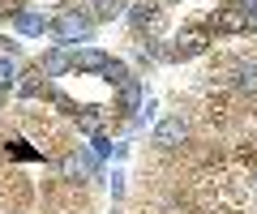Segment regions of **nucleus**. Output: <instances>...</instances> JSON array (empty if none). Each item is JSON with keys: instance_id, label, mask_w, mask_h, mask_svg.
Segmentation results:
<instances>
[{"instance_id": "1a4fd4ad", "label": "nucleus", "mask_w": 257, "mask_h": 214, "mask_svg": "<svg viewBox=\"0 0 257 214\" xmlns=\"http://www.w3.org/2000/svg\"><path fill=\"white\" fill-rule=\"evenodd\" d=\"M9 22H13V30H18V35H47V26H52V22H47V13H39V9H18Z\"/></svg>"}, {"instance_id": "f3484780", "label": "nucleus", "mask_w": 257, "mask_h": 214, "mask_svg": "<svg viewBox=\"0 0 257 214\" xmlns=\"http://www.w3.org/2000/svg\"><path fill=\"white\" fill-rule=\"evenodd\" d=\"M124 193V176H120V171H111V197H120Z\"/></svg>"}, {"instance_id": "0eeeda50", "label": "nucleus", "mask_w": 257, "mask_h": 214, "mask_svg": "<svg viewBox=\"0 0 257 214\" xmlns=\"http://www.w3.org/2000/svg\"><path fill=\"white\" fill-rule=\"evenodd\" d=\"M39 69H43V77H69L73 73V47H47L39 56Z\"/></svg>"}, {"instance_id": "2eb2a0df", "label": "nucleus", "mask_w": 257, "mask_h": 214, "mask_svg": "<svg viewBox=\"0 0 257 214\" xmlns=\"http://www.w3.org/2000/svg\"><path fill=\"white\" fill-rule=\"evenodd\" d=\"M99 77H103V82H107V86H116V90H120V86H124V82H128V77H133V73H128V69H124V60H107Z\"/></svg>"}, {"instance_id": "9b49d317", "label": "nucleus", "mask_w": 257, "mask_h": 214, "mask_svg": "<svg viewBox=\"0 0 257 214\" xmlns=\"http://www.w3.org/2000/svg\"><path fill=\"white\" fill-rule=\"evenodd\" d=\"M43 86H47V77H43V69L35 65V69H26V73L18 77V86H13V90H18V99L30 103V99H39V94H43Z\"/></svg>"}, {"instance_id": "423d86ee", "label": "nucleus", "mask_w": 257, "mask_h": 214, "mask_svg": "<svg viewBox=\"0 0 257 214\" xmlns=\"http://www.w3.org/2000/svg\"><path fill=\"white\" fill-rule=\"evenodd\" d=\"M248 26H253V22H248L236 5H227V9H219V13H210V22H206V30H214V35H240V30H248Z\"/></svg>"}, {"instance_id": "dca6fc26", "label": "nucleus", "mask_w": 257, "mask_h": 214, "mask_svg": "<svg viewBox=\"0 0 257 214\" xmlns=\"http://www.w3.org/2000/svg\"><path fill=\"white\" fill-rule=\"evenodd\" d=\"M18 65H13V56H0V94H9L13 86H18Z\"/></svg>"}, {"instance_id": "7ed1b4c3", "label": "nucleus", "mask_w": 257, "mask_h": 214, "mask_svg": "<svg viewBox=\"0 0 257 214\" xmlns=\"http://www.w3.org/2000/svg\"><path fill=\"white\" fill-rule=\"evenodd\" d=\"M163 5L159 0H138V5H128L124 9V18L133 22V30H146V35H159L163 30Z\"/></svg>"}, {"instance_id": "39448f33", "label": "nucleus", "mask_w": 257, "mask_h": 214, "mask_svg": "<svg viewBox=\"0 0 257 214\" xmlns=\"http://www.w3.org/2000/svg\"><path fill=\"white\" fill-rule=\"evenodd\" d=\"M60 171H64V180H82V176H99V158H94V150H86V146H77L73 154L60 163Z\"/></svg>"}, {"instance_id": "f03ea898", "label": "nucleus", "mask_w": 257, "mask_h": 214, "mask_svg": "<svg viewBox=\"0 0 257 214\" xmlns=\"http://www.w3.org/2000/svg\"><path fill=\"white\" fill-rule=\"evenodd\" d=\"M206 47H210V30L206 26H189V30H180V35L172 39L167 56L172 60H193V56H202Z\"/></svg>"}, {"instance_id": "a211bd4d", "label": "nucleus", "mask_w": 257, "mask_h": 214, "mask_svg": "<svg viewBox=\"0 0 257 214\" xmlns=\"http://www.w3.org/2000/svg\"><path fill=\"white\" fill-rule=\"evenodd\" d=\"M0 103H5V99H0Z\"/></svg>"}, {"instance_id": "f257e3e1", "label": "nucleus", "mask_w": 257, "mask_h": 214, "mask_svg": "<svg viewBox=\"0 0 257 214\" xmlns=\"http://www.w3.org/2000/svg\"><path fill=\"white\" fill-rule=\"evenodd\" d=\"M47 30L56 35V47H73V43H86V39L94 35V18H90L86 9H77V5H73V9H64Z\"/></svg>"}, {"instance_id": "9d476101", "label": "nucleus", "mask_w": 257, "mask_h": 214, "mask_svg": "<svg viewBox=\"0 0 257 214\" xmlns=\"http://www.w3.org/2000/svg\"><path fill=\"white\" fill-rule=\"evenodd\" d=\"M107 52L103 47H82V52H73V73H103V65H107Z\"/></svg>"}, {"instance_id": "f8f14e48", "label": "nucleus", "mask_w": 257, "mask_h": 214, "mask_svg": "<svg viewBox=\"0 0 257 214\" xmlns=\"http://www.w3.org/2000/svg\"><path fill=\"white\" fill-rule=\"evenodd\" d=\"M77 129L86 133V137H99L103 133V120H107V112H103V107H77Z\"/></svg>"}, {"instance_id": "20e7f679", "label": "nucleus", "mask_w": 257, "mask_h": 214, "mask_svg": "<svg viewBox=\"0 0 257 214\" xmlns=\"http://www.w3.org/2000/svg\"><path fill=\"white\" fill-rule=\"evenodd\" d=\"M184 141H189V120H184V116H167V120H159V129H155V146L159 150H180Z\"/></svg>"}, {"instance_id": "6e6552de", "label": "nucleus", "mask_w": 257, "mask_h": 214, "mask_svg": "<svg viewBox=\"0 0 257 214\" xmlns=\"http://www.w3.org/2000/svg\"><path fill=\"white\" fill-rule=\"evenodd\" d=\"M227 86L236 94H257V60H231Z\"/></svg>"}, {"instance_id": "4468645a", "label": "nucleus", "mask_w": 257, "mask_h": 214, "mask_svg": "<svg viewBox=\"0 0 257 214\" xmlns=\"http://www.w3.org/2000/svg\"><path fill=\"white\" fill-rule=\"evenodd\" d=\"M142 107V77H128L120 86V112H138Z\"/></svg>"}, {"instance_id": "ddd939ff", "label": "nucleus", "mask_w": 257, "mask_h": 214, "mask_svg": "<svg viewBox=\"0 0 257 214\" xmlns=\"http://www.w3.org/2000/svg\"><path fill=\"white\" fill-rule=\"evenodd\" d=\"M82 5H86V9H94L90 13L94 22H116V18H124V9H128L124 0H82Z\"/></svg>"}]
</instances>
